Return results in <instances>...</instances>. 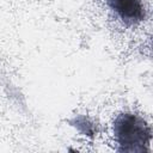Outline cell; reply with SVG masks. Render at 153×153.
<instances>
[{
    "mask_svg": "<svg viewBox=\"0 0 153 153\" xmlns=\"http://www.w3.org/2000/svg\"><path fill=\"white\" fill-rule=\"evenodd\" d=\"M114 135L118 145V152L143 153L149 151L152 128L137 114H120L114 122Z\"/></svg>",
    "mask_w": 153,
    "mask_h": 153,
    "instance_id": "1",
    "label": "cell"
},
{
    "mask_svg": "<svg viewBox=\"0 0 153 153\" xmlns=\"http://www.w3.org/2000/svg\"><path fill=\"white\" fill-rule=\"evenodd\" d=\"M106 4L127 25L139 24L146 18L141 0H106Z\"/></svg>",
    "mask_w": 153,
    "mask_h": 153,
    "instance_id": "2",
    "label": "cell"
},
{
    "mask_svg": "<svg viewBox=\"0 0 153 153\" xmlns=\"http://www.w3.org/2000/svg\"><path fill=\"white\" fill-rule=\"evenodd\" d=\"M73 126H82L84 129H81V131L84 134H87V135H92L93 133V128H92V124L85 118V117H79V118H75L74 122H73Z\"/></svg>",
    "mask_w": 153,
    "mask_h": 153,
    "instance_id": "3",
    "label": "cell"
}]
</instances>
